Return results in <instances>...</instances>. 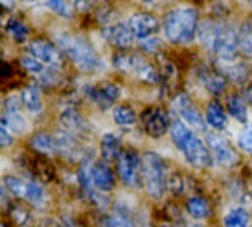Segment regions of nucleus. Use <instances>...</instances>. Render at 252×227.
Segmentation results:
<instances>
[{"label": "nucleus", "instance_id": "f257e3e1", "mask_svg": "<svg viewBox=\"0 0 252 227\" xmlns=\"http://www.w3.org/2000/svg\"><path fill=\"white\" fill-rule=\"evenodd\" d=\"M171 140L176 148L183 154L185 160L195 168H210L214 164L213 154L208 145L201 140L188 124L180 118L173 120L170 129Z\"/></svg>", "mask_w": 252, "mask_h": 227}, {"label": "nucleus", "instance_id": "f03ea898", "mask_svg": "<svg viewBox=\"0 0 252 227\" xmlns=\"http://www.w3.org/2000/svg\"><path fill=\"white\" fill-rule=\"evenodd\" d=\"M162 28L168 41L174 44H189L198 37L199 13L190 6L171 9L164 16Z\"/></svg>", "mask_w": 252, "mask_h": 227}, {"label": "nucleus", "instance_id": "7ed1b4c3", "mask_svg": "<svg viewBox=\"0 0 252 227\" xmlns=\"http://www.w3.org/2000/svg\"><path fill=\"white\" fill-rule=\"evenodd\" d=\"M56 44L69 61L84 72H97L103 64L94 47L83 37L74 34H58Z\"/></svg>", "mask_w": 252, "mask_h": 227}, {"label": "nucleus", "instance_id": "20e7f679", "mask_svg": "<svg viewBox=\"0 0 252 227\" xmlns=\"http://www.w3.org/2000/svg\"><path fill=\"white\" fill-rule=\"evenodd\" d=\"M142 183L149 198L158 201L167 191L168 176L164 160L155 152L142 154Z\"/></svg>", "mask_w": 252, "mask_h": 227}, {"label": "nucleus", "instance_id": "39448f33", "mask_svg": "<svg viewBox=\"0 0 252 227\" xmlns=\"http://www.w3.org/2000/svg\"><path fill=\"white\" fill-rule=\"evenodd\" d=\"M112 64L117 69L127 74H133L137 77V80L146 84H158L161 81V74L157 66L139 53L123 49L121 52L115 53Z\"/></svg>", "mask_w": 252, "mask_h": 227}, {"label": "nucleus", "instance_id": "423d86ee", "mask_svg": "<svg viewBox=\"0 0 252 227\" xmlns=\"http://www.w3.org/2000/svg\"><path fill=\"white\" fill-rule=\"evenodd\" d=\"M117 174L121 183L130 189L140 188L142 183V155L134 149H124L117 161Z\"/></svg>", "mask_w": 252, "mask_h": 227}, {"label": "nucleus", "instance_id": "0eeeda50", "mask_svg": "<svg viewBox=\"0 0 252 227\" xmlns=\"http://www.w3.org/2000/svg\"><path fill=\"white\" fill-rule=\"evenodd\" d=\"M207 145L213 154V158L217 164H220L224 168H233L239 165L241 155L238 149L223 136L217 133H208L207 134Z\"/></svg>", "mask_w": 252, "mask_h": 227}, {"label": "nucleus", "instance_id": "6e6552de", "mask_svg": "<svg viewBox=\"0 0 252 227\" xmlns=\"http://www.w3.org/2000/svg\"><path fill=\"white\" fill-rule=\"evenodd\" d=\"M140 123L145 133L152 139H161L171 129V118L164 108L151 106L146 108L140 115Z\"/></svg>", "mask_w": 252, "mask_h": 227}, {"label": "nucleus", "instance_id": "1a4fd4ad", "mask_svg": "<svg viewBox=\"0 0 252 227\" xmlns=\"http://www.w3.org/2000/svg\"><path fill=\"white\" fill-rule=\"evenodd\" d=\"M173 109H174L176 115L185 124H188L190 129L199 130V131H205L207 130L205 117L201 114V111L198 109V106L192 102V99L188 95L179 93L173 99Z\"/></svg>", "mask_w": 252, "mask_h": 227}, {"label": "nucleus", "instance_id": "9d476101", "mask_svg": "<svg viewBox=\"0 0 252 227\" xmlns=\"http://www.w3.org/2000/svg\"><path fill=\"white\" fill-rule=\"evenodd\" d=\"M213 53L220 61H235L236 55L239 52V43H238V31H235L233 27L230 25H223L220 24L214 46L211 49Z\"/></svg>", "mask_w": 252, "mask_h": 227}, {"label": "nucleus", "instance_id": "9b49d317", "mask_svg": "<svg viewBox=\"0 0 252 227\" xmlns=\"http://www.w3.org/2000/svg\"><path fill=\"white\" fill-rule=\"evenodd\" d=\"M87 97L102 111H106L115 105V102L121 96V89L115 83L111 81H102L94 86H90L86 92Z\"/></svg>", "mask_w": 252, "mask_h": 227}, {"label": "nucleus", "instance_id": "f8f14e48", "mask_svg": "<svg viewBox=\"0 0 252 227\" xmlns=\"http://www.w3.org/2000/svg\"><path fill=\"white\" fill-rule=\"evenodd\" d=\"M89 173H90L92 185L97 191H100L103 194H108V192L115 189L117 177H115V173L112 171V168L108 165V162H105V161H90L89 162Z\"/></svg>", "mask_w": 252, "mask_h": 227}, {"label": "nucleus", "instance_id": "ddd939ff", "mask_svg": "<svg viewBox=\"0 0 252 227\" xmlns=\"http://www.w3.org/2000/svg\"><path fill=\"white\" fill-rule=\"evenodd\" d=\"M127 25L130 27L134 37L139 40L152 37V34H155L159 28V22H158L157 16L152 13H148V12H137V13L131 15Z\"/></svg>", "mask_w": 252, "mask_h": 227}, {"label": "nucleus", "instance_id": "4468645a", "mask_svg": "<svg viewBox=\"0 0 252 227\" xmlns=\"http://www.w3.org/2000/svg\"><path fill=\"white\" fill-rule=\"evenodd\" d=\"M30 55H32L35 59L43 62L49 66H58L62 59V52L58 47V44H53L46 40H34L28 46Z\"/></svg>", "mask_w": 252, "mask_h": 227}, {"label": "nucleus", "instance_id": "2eb2a0df", "mask_svg": "<svg viewBox=\"0 0 252 227\" xmlns=\"http://www.w3.org/2000/svg\"><path fill=\"white\" fill-rule=\"evenodd\" d=\"M103 37L112 44V46H117L120 49H127L133 44V40H134V34L131 32L130 27L128 25H124V24H112V25H108L105 30H103Z\"/></svg>", "mask_w": 252, "mask_h": 227}, {"label": "nucleus", "instance_id": "dca6fc26", "mask_svg": "<svg viewBox=\"0 0 252 227\" xmlns=\"http://www.w3.org/2000/svg\"><path fill=\"white\" fill-rule=\"evenodd\" d=\"M59 121H61L63 130L74 134V136L75 134H83V133H86L89 130V126H87L86 120L72 106H69V108H66V109H63L61 112Z\"/></svg>", "mask_w": 252, "mask_h": 227}, {"label": "nucleus", "instance_id": "f3484780", "mask_svg": "<svg viewBox=\"0 0 252 227\" xmlns=\"http://www.w3.org/2000/svg\"><path fill=\"white\" fill-rule=\"evenodd\" d=\"M123 145H121V139L114 134V133H105L102 136L100 140V157L102 161L105 162H114L118 161L121 152H123Z\"/></svg>", "mask_w": 252, "mask_h": 227}, {"label": "nucleus", "instance_id": "a211bd4d", "mask_svg": "<svg viewBox=\"0 0 252 227\" xmlns=\"http://www.w3.org/2000/svg\"><path fill=\"white\" fill-rule=\"evenodd\" d=\"M219 69L227 77L230 78L232 81L238 83V84H245L248 80H250V75H251V69L247 64L244 62H233V61H220L219 64Z\"/></svg>", "mask_w": 252, "mask_h": 227}, {"label": "nucleus", "instance_id": "6ab92c4d", "mask_svg": "<svg viewBox=\"0 0 252 227\" xmlns=\"http://www.w3.org/2000/svg\"><path fill=\"white\" fill-rule=\"evenodd\" d=\"M55 137L58 143V154L68 160H75L81 155V148L74 134L68 131H58Z\"/></svg>", "mask_w": 252, "mask_h": 227}, {"label": "nucleus", "instance_id": "aec40b11", "mask_svg": "<svg viewBox=\"0 0 252 227\" xmlns=\"http://www.w3.org/2000/svg\"><path fill=\"white\" fill-rule=\"evenodd\" d=\"M201 81L208 93L219 96L227 86V77L220 69H205L201 74Z\"/></svg>", "mask_w": 252, "mask_h": 227}, {"label": "nucleus", "instance_id": "412c9836", "mask_svg": "<svg viewBox=\"0 0 252 227\" xmlns=\"http://www.w3.org/2000/svg\"><path fill=\"white\" fill-rule=\"evenodd\" d=\"M31 148L44 157H52L58 154V143H56V137L46 133V131H38L31 137Z\"/></svg>", "mask_w": 252, "mask_h": 227}, {"label": "nucleus", "instance_id": "4be33fe9", "mask_svg": "<svg viewBox=\"0 0 252 227\" xmlns=\"http://www.w3.org/2000/svg\"><path fill=\"white\" fill-rule=\"evenodd\" d=\"M205 121L213 130L223 131L227 127V114L219 102H210L205 109Z\"/></svg>", "mask_w": 252, "mask_h": 227}, {"label": "nucleus", "instance_id": "5701e85b", "mask_svg": "<svg viewBox=\"0 0 252 227\" xmlns=\"http://www.w3.org/2000/svg\"><path fill=\"white\" fill-rule=\"evenodd\" d=\"M19 96H21L22 105L27 111H30L32 114H38L43 111V97H41V92H40L38 86L30 84V86L24 87Z\"/></svg>", "mask_w": 252, "mask_h": 227}, {"label": "nucleus", "instance_id": "b1692460", "mask_svg": "<svg viewBox=\"0 0 252 227\" xmlns=\"http://www.w3.org/2000/svg\"><path fill=\"white\" fill-rule=\"evenodd\" d=\"M186 211L190 217L196 219V220H205L208 219L211 214H213V208L210 205V202L201 196V195H196V196H190L186 202Z\"/></svg>", "mask_w": 252, "mask_h": 227}, {"label": "nucleus", "instance_id": "393cba45", "mask_svg": "<svg viewBox=\"0 0 252 227\" xmlns=\"http://www.w3.org/2000/svg\"><path fill=\"white\" fill-rule=\"evenodd\" d=\"M227 112L241 124H248V106L242 96L239 95H230L226 100Z\"/></svg>", "mask_w": 252, "mask_h": 227}, {"label": "nucleus", "instance_id": "a878e982", "mask_svg": "<svg viewBox=\"0 0 252 227\" xmlns=\"http://www.w3.org/2000/svg\"><path fill=\"white\" fill-rule=\"evenodd\" d=\"M112 120L121 129H131L137 121V114L130 105H117L112 111Z\"/></svg>", "mask_w": 252, "mask_h": 227}, {"label": "nucleus", "instance_id": "bb28decb", "mask_svg": "<svg viewBox=\"0 0 252 227\" xmlns=\"http://www.w3.org/2000/svg\"><path fill=\"white\" fill-rule=\"evenodd\" d=\"M219 28H220V24L211 21V19H205L199 24V28H198V38L199 41L208 49L211 50L213 46H214V41H216V37H217V32H219Z\"/></svg>", "mask_w": 252, "mask_h": 227}, {"label": "nucleus", "instance_id": "cd10ccee", "mask_svg": "<svg viewBox=\"0 0 252 227\" xmlns=\"http://www.w3.org/2000/svg\"><path fill=\"white\" fill-rule=\"evenodd\" d=\"M0 126L6 127L12 134H24L28 130V123L27 120L21 115V112H13V114H1Z\"/></svg>", "mask_w": 252, "mask_h": 227}, {"label": "nucleus", "instance_id": "c85d7f7f", "mask_svg": "<svg viewBox=\"0 0 252 227\" xmlns=\"http://www.w3.org/2000/svg\"><path fill=\"white\" fill-rule=\"evenodd\" d=\"M250 213L242 207H235L223 217L224 227H250Z\"/></svg>", "mask_w": 252, "mask_h": 227}, {"label": "nucleus", "instance_id": "c756f323", "mask_svg": "<svg viewBox=\"0 0 252 227\" xmlns=\"http://www.w3.org/2000/svg\"><path fill=\"white\" fill-rule=\"evenodd\" d=\"M239 52L252 59V19H247L238 31Z\"/></svg>", "mask_w": 252, "mask_h": 227}, {"label": "nucleus", "instance_id": "7c9ffc66", "mask_svg": "<svg viewBox=\"0 0 252 227\" xmlns=\"http://www.w3.org/2000/svg\"><path fill=\"white\" fill-rule=\"evenodd\" d=\"M4 30H6V34L18 44H22L28 38V34H30L28 27L18 18H10L4 25Z\"/></svg>", "mask_w": 252, "mask_h": 227}, {"label": "nucleus", "instance_id": "2f4dec72", "mask_svg": "<svg viewBox=\"0 0 252 227\" xmlns=\"http://www.w3.org/2000/svg\"><path fill=\"white\" fill-rule=\"evenodd\" d=\"M27 183L25 180L16 177V176H12V174H7L3 177L1 180V188L10 195V196H15V198H19V199H24L25 198V191H27Z\"/></svg>", "mask_w": 252, "mask_h": 227}, {"label": "nucleus", "instance_id": "473e14b6", "mask_svg": "<svg viewBox=\"0 0 252 227\" xmlns=\"http://www.w3.org/2000/svg\"><path fill=\"white\" fill-rule=\"evenodd\" d=\"M24 199L28 201L30 204H32L34 207L41 208L47 202V194H46L43 185H40L37 182H28Z\"/></svg>", "mask_w": 252, "mask_h": 227}, {"label": "nucleus", "instance_id": "72a5a7b5", "mask_svg": "<svg viewBox=\"0 0 252 227\" xmlns=\"http://www.w3.org/2000/svg\"><path fill=\"white\" fill-rule=\"evenodd\" d=\"M106 227H136L134 222L126 210H117L105 219Z\"/></svg>", "mask_w": 252, "mask_h": 227}, {"label": "nucleus", "instance_id": "f704fd0d", "mask_svg": "<svg viewBox=\"0 0 252 227\" xmlns=\"http://www.w3.org/2000/svg\"><path fill=\"white\" fill-rule=\"evenodd\" d=\"M19 62H21V66L25 71H28L30 74H32V75H41L46 71V68H47V66H44L43 62H40L38 59H35L32 55H24V56H21Z\"/></svg>", "mask_w": 252, "mask_h": 227}, {"label": "nucleus", "instance_id": "c9c22d12", "mask_svg": "<svg viewBox=\"0 0 252 227\" xmlns=\"http://www.w3.org/2000/svg\"><path fill=\"white\" fill-rule=\"evenodd\" d=\"M43 3L49 10H52L53 13H56L59 16L69 18L72 15L71 6L66 3V0H43Z\"/></svg>", "mask_w": 252, "mask_h": 227}, {"label": "nucleus", "instance_id": "e433bc0d", "mask_svg": "<svg viewBox=\"0 0 252 227\" xmlns=\"http://www.w3.org/2000/svg\"><path fill=\"white\" fill-rule=\"evenodd\" d=\"M167 191H170L174 195H182L186 191V183L183 180V177L180 174H173L168 177V183H167Z\"/></svg>", "mask_w": 252, "mask_h": 227}, {"label": "nucleus", "instance_id": "4c0bfd02", "mask_svg": "<svg viewBox=\"0 0 252 227\" xmlns=\"http://www.w3.org/2000/svg\"><path fill=\"white\" fill-rule=\"evenodd\" d=\"M22 108H24V105H22L21 96L10 95V96H7V97L4 99V102H3V112H6V114L21 112Z\"/></svg>", "mask_w": 252, "mask_h": 227}, {"label": "nucleus", "instance_id": "58836bf2", "mask_svg": "<svg viewBox=\"0 0 252 227\" xmlns=\"http://www.w3.org/2000/svg\"><path fill=\"white\" fill-rule=\"evenodd\" d=\"M238 146L245 154L252 155V127H247L238 137Z\"/></svg>", "mask_w": 252, "mask_h": 227}, {"label": "nucleus", "instance_id": "ea45409f", "mask_svg": "<svg viewBox=\"0 0 252 227\" xmlns=\"http://www.w3.org/2000/svg\"><path fill=\"white\" fill-rule=\"evenodd\" d=\"M140 46L149 53H158L162 49V41L158 37H149V38L140 40Z\"/></svg>", "mask_w": 252, "mask_h": 227}, {"label": "nucleus", "instance_id": "a19ab883", "mask_svg": "<svg viewBox=\"0 0 252 227\" xmlns=\"http://www.w3.org/2000/svg\"><path fill=\"white\" fill-rule=\"evenodd\" d=\"M10 216L13 217V220L19 225H27V220H30V214L27 210H24L22 207L15 205L13 211H10Z\"/></svg>", "mask_w": 252, "mask_h": 227}, {"label": "nucleus", "instance_id": "79ce46f5", "mask_svg": "<svg viewBox=\"0 0 252 227\" xmlns=\"http://www.w3.org/2000/svg\"><path fill=\"white\" fill-rule=\"evenodd\" d=\"M13 142H15L13 134H12L6 127L0 126V145H1V148H3V149H6V148L12 146V145H13Z\"/></svg>", "mask_w": 252, "mask_h": 227}, {"label": "nucleus", "instance_id": "37998d69", "mask_svg": "<svg viewBox=\"0 0 252 227\" xmlns=\"http://www.w3.org/2000/svg\"><path fill=\"white\" fill-rule=\"evenodd\" d=\"M244 99H245V102H248V103H252V86H250L248 89H245L244 90Z\"/></svg>", "mask_w": 252, "mask_h": 227}, {"label": "nucleus", "instance_id": "c03bdc74", "mask_svg": "<svg viewBox=\"0 0 252 227\" xmlns=\"http://www.w3.org/2000/svg\"><path fill=\"white\" fill-rule=\"evenodd\" d=\"M3 9H12L13 7V0H1Z\"/></svg>", "mask_w": 252, "mask_h": 227}, {"label": "nucleus", "instance_id": "a18cd8bd", "mask_svg": "<svg viewBox=\"0 0 252 227\" xmlns=\"http://www.w3.org/2000/svg\"><path fill=\"white\" fill-rule=\"evenodd\" d=\"M189 227H205L204 225H199V223H195V225H190Z\"/></svg>", "mask_w": 252, "mask_h": 227}, {"label": "nucleus", "instance_id": "49530a36", "mask_svg": "<svg viewBox=\"0 0 252 227\" xmlns=\"http://www.w3.org/2000/svg\"><path fill=\"white\" fill-rule=\"evenodd\" d=\"M143 1H146V3H154V1H157V0H143Z\"/></svg>", "mask_w": 252, "mask_h": 227}, {"label": "nucleus", "instance_id": "de8ad7c7", "mask_svg": "<svg viewBox=\"0 0 252 227\" xmlns=\"http://www.w3.org/2000/svg\"><path fill=\"white\" fill-rule=\"evenodd\" d=\"M161 227H173V226H170V225H162Z\"/></svg>", "mask_w": 252, "mask_h": 227}, {"label": "nucleus", "instance_id": "09e8293b", "mask_svg": "<svg viewBox=\"0 0 252 227\" xmlns=\"http://www.w3.org/2000/svg\"><path fill=\"white\" fill-rule=\"evenodd\" d=\"M71 1H80V0H71Z\"/></svg>", "mask_w": 252, "mask_h": 227}, {"label": "nucleus", "instance_id": "8fccbe9b", "mask_svg": "<svg viewBox=\"0 0 252 227\" xmlns=\"http://www.w3.org/2000/svg\"><path fill=\"white\" fill-rule=\"evenodd\" d=\"M251 3H252V0H251Z\"/></svg>", "mask_w": 252, "mask_h": 227}, {"label": "nucleus", "instance_id": "3c124183", "mask_svg": "<svg viewBox=\"0 0 252 227\" xmlns=\"http://www.w3.org/2000/svg\"><path fill=\"white\" fill-rule=\"evenodd\" d=\"M251 227H252V226H251Z\"/></svg>", "mask_w": 252, "mask_h": 227}]
</instances>
